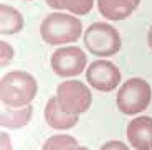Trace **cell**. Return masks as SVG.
<instances>
[{
  "instance_id": "obj_3",
  "label": "cell",
  "mask_w": 152,
  "mask_h": 150,
  "mask_svg": "<svg viewBox=\"0 0 152 150\" xmlns=\"http://www.w3.org/2000/svg\"><path fill=\"white\" fill-rule=\"evenodd\" d=\"M84 46L94 56H113L121 50V36L114 26L96 22L84 31Z\"/></svg>"
},
{
  "instance_id": "obj_8",
  "label": "cell",
  "mask_w": 152,
  "mask_h": 150,
  "mask_svg": "<svg viewBox=\"0 0 152 150\" xmlns=\"http://www.w3.org/2000/svg\"><path fill=\"white\" fill-rule=\"evenodd\" d=\"M127 139L134 149L152 150V117H136L127 125Z\"/></svg>"
},
{
  "instance_id": "obj_17",
  "label": "cell",
  "mask_w": 152,
  "mask_h": 150,
  "mask_svg": "<svg viewBox=\"0 0 152 150\" xmlns=\"http://www.w3.org/2000/svg\"><path fill=\"white\" fill-rule=\"evenodd\" d=\"M103 149H127V147L121 142H107L106 145H103Z\"/></svg>"
},
{
  "instance_id": "obj_9",
  "label": "cell",
  "mask_w": 152,
  "mask_h": 150,
  "mask_svg": "<svg viewBox=\"0 0 152 150\" xmlns=\"http://www.w3.org/2000/svg\"><path fill=\"white\" fill-rule=\"evenodd\" d=\"M45 119L48 122V125L51 129L56 130H66L71 129L73 125H76L78 122V116L75 114H68L60 107L56 98H51L45 106Z\"/></svg>"
},
{
  "instance_id": "obj_4",
  "label": "cell",
  "mask_w": 152,
  "mask_h": 150,
  "mask_svg": "<svg viewBox=\"0 0 152 150\" xmlns=\"http://www.w3.org/2000/svg\"><path fill=\"white\" fill-rule=\"evenodd\" d=\"M151 102V86L145 79H127L118 92V107L122 114L136 116Z\"/></svg>"
},
{
  "instance_id": "obj_10",
  "label": "cell",
  "mask_w": 152,
  "mask_h": 150,
  "mask_svg": "<svg viewBox=\"0 0 152 150\" xmlns=\"http://www.w3.org/2000/svg\"><path fill=\"white\" fill-rule=\"evenodd\" d=\"M98 8L101 15L107 20H124L136 10V4L132 0H98Z\"/></svg>"
},
{
  "instance_id": "obj_12",
  "label": "cell",
  "mask_w": 152,
  "mask_h": 150,
  "mask_svg": "<svg viewBox=\"0 0 152 150\" xmlns=\"http://www.w3.org/2000/svg\"><path fill=\"white\" fill-rule=\"evenodd\" d=\"M23 28V17L17 8L10 5L0 7V31L2 35H13L18 33Z\"/></svg>"
},
{
  "instance_id": "obj_1",
  "label": "cell",
  "mask_w": 152,
  "mask_h": 150,
  "mask_svg": "<svg viewBox=\"0 0 152 150\" xmlns=\"http://www.w3.org/2000/svg\"><path fill=\"white\" fill-rule=\"evenodd\" d=\"M37 79L25 71H12L0 81V99L2 104L12 107H23L30 104L37 96Z\"/></svg>"
},
{
  "instance_id": "obj_18",
  "label": "cell",
  "mask_w": 152,
  "mask_h": 150,
  "mask_svg": "<svg viewBox=\"0 0 152 150\" xmlns=\"http://www.w3.org/2000/svg\"><path fill=\"white\" fill-rule=\"evenodd\" d=\"M147 43H149V46H151V50H152V26L149 28V33H147Z\"/></svg>"
},
{
  "instance_id": "obj_13",
  "label": "cell",
  "mask_w": 152,
  "mask_h": 150,
  "mask_svg": "<svg viewBox=\"0 0 152 150\" xmlns=\"http://www.w3.org/2000/svg\"><path fill=\"white\" fill-rule=\"evenodd\" d=\"M55 149L56 150H60V149L69 150V149H81V147L69 135H55V137L46 140V143L43 145V150H55Z\"/></svg>"
},
{
  "instance_id": "obj_11",
  "label": "cell",
  "mask_w": 152,
  "mask_h": 150,
  "mask_svg": "<svg viewBox=\"0 0 152 150\" xmlns=\"http://www.w3.org/2000/svg\"><path fill=\"white\" fill-rule=\"evenodd\" d=\"M33 107L31 106H23V107H12L4 104L2 106V127L7 129H18L27 125L31 119Z\"/></svg>"
},
{
  "instance_id": "obj_6",
  "label": "cell",
  "mask_w": 152,
  "mask_h": 150,
  "mask_svg": "<svg viewBox=\"0 0 152 150\" xmlns=\"http://www.w3.org/2000/svg\"><path fill=\"white\" fill-rule=\"evenodd\" d=\"M86 66V55L78 46L60 48L51 56V69L61 78H73L83 73Z\"/></svg>"
},
{
  "instance_id": "obj_14",
  "label": "cell",
  "mask_w": 152,
  "mask_h": 150,
  "mask_svg": "<svg viewBox=\"0 0 152 150\" xmlns=\"http://www.w3.org/2000/svg\"><path fill=\"white\" fill-rule=\"evenodd\" d=\"M94 0H61V5L65 10H69V13L76 15H86L93 8Z\"/></svg>"
},
{
  "instance_id": "obj_19",
  "label": "cell",
  "mask_w": 152,
  "mask_h": 150,
  "mask_svg": "<svg viewBox=\"0 0 152 150\" xmlns=\"http://www.w3.org/2000/svg\"><path fill=\"white\" fill-rule=\"evenodd\" d=\"M132 2H134V4H136V7H137V5H139V2H141V0H132Z\"/></svg>"
},
{
  "instance_id": "obj_15",
  "label": "cell",
  "mask_w": 152,
  "mask_h": 150,
  "mask_svg": "<svg viewBox=\"0 0 152 150\" xmlns=\"http://www.w3.org/2000/svg\"><path fill=\"white\" fill-rule=\"evenodd\" d=\"M0 51H2L0 66H7V64L12 61V58H13V48H12L7 42H4V40H2V43H0Z\"/></svg>"
},
{
  "instance_id": "obj_16",
  "label": "cell",
  "mask_w": 152,
  "mask_h": 150,
  "mask_svg": "<svg viewBox=\"0 0 152 150\" xmlns=\"http://www.w3.org/2000/svg\"><path fill=\"white\" fill-rule=\"evenodd\" d=\"M48 7L55 8V10H63V5H61V0H46Z\"/></svg>"
},
{
  "instance_id": "obj_5",
  "label": "cell",
  "mask_w": 152,
  "mask_h": 150,
  "mask_svg": "<svg viewBox=\"0 0 152 150\" xmlns=\"http://www.w3.org/2000/svg\"><path fill=\"white\" fill-rule=\"evenodd\" d=\"M56 101L65 112L80 116L91 106V92L81 81L69 79L56 87Z\"/></svg>"
},
{
  "instance_id": "obj_2",
  "label": "cell",
  "mask_w": 152,
  "mask_h": 150,
  "mask_svg": "<svg viewBox=\"0 0 152 150\" xmlns=\"http://www.w3.org/2000/svg\"><path fill=\"white\" fill-rule=\"evenodd\" d=\"M81 22L68 13H50L40 25V35L48 45H63L80 40Z\"/></svg>"
},
{
  "instance_id": "obj_7",
  "label": "cell",
  "mask_w": 152,
  "mask_h": 150,
  "mask_svg": "<svg viewBox=\"0 0 152 150\" xmlns=\"http://www.w3.org/2000/svg\"><path fill=\"white\" fill-rule=\"evenodd\" d=\"M86 79L96 91L101 92H109L116 89L121 83V71L118 66L109 61H94L89 64L86 71Z\"/></svg>"
}]
</instances>
